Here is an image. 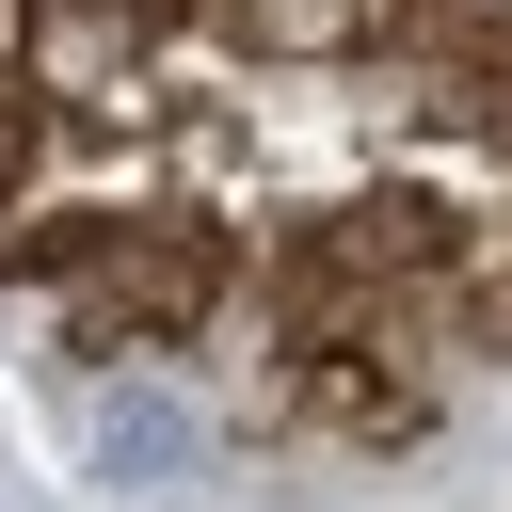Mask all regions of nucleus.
<instances>
[{"mask_svg":"<svg viewBox=\"0 0 512 512\" xmlns=\"http://www.w3.org/2000/svg\"><path fill=\"white\" fill-rule=\"evenodd\" d=\"M160 16L240 64H368L384 48V0H160Z\"/></svg>","mask_w":512,"mask_h":512,"instance_id":"2","label":"nucleus"},{"mask_svg":"<svg viewBox=\"0 0 512 512\" xmlns=\"http://www.w3.org/2000/svg\"><path fill=\"white\" fill-rule=\"evenodd\" d=\"M0 64H16V0H0Z\"/></svg>","mask_w":512,"mask_h":512,"instance_id":"3","label":"nucleus"},{"mask_svg":"<svg viewBox=\"0 0 512 512\" xmlns=\"http://www.w3.org/2000/svg\"><path fill=\"white\" fill-rule=\"evenodd\" d=\"M208 448H224V416H208V384H176V368H96V400H80V480L96 496H192L208 480Z\"/></svg>","mask_w":512,"mask_h":512,"instance_id":"1","label":"nucleus"}]
</instances>
